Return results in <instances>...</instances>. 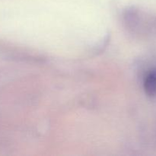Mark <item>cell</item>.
Returning a JSON list of instances; mask_svg holds the SVG:
<instances>
[{
  "instance_id": "1",
  "label": "cell",
  "mask_w": 156,
  "mask_h": 156,
  "mask_svg": "<svg viewBox=\"0 0 156 156\" xmlns=\"http://www.w3.org/2000/svg\"><path fill=\"white\" fill-rule=\"evenodd\" d=\"M144 88L146 94L150 97L156 95V69L151 70L145 79Z\"/></svg>"
}]
</instances>
